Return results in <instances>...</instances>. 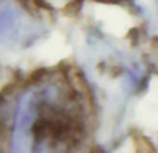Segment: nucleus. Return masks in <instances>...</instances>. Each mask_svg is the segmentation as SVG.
I'll list each match as a JSON object with an SVG mask.
<instances>
[{
  "instance_id": "obj_1",
  "label": "nucleus",
  "mask_w": 158,
  "mask_h": 153,
  "mask_svg": "<svg viewBox=\"0 0 158 153\" xmlns=\"http://www.w3.org/2000/svg\"><path fill=\"white\" fill-rule=\"evenodd\" d=\"M92 103L69 71L47 70L19 89L2 129L0 153H90Z\"/></svg>"
},
{
  "instance_id": "obj_2",
  "label": "nucleus",
  "mask_w": 158,
  "mask_h": 153,
  "mask_svg": "<svg viewBox=\"0 0 158 153\" xmlns=\"http://www.w3.org/2000/svg\"><path fill=\"white\" fill-rule=\"evenodd\" d=\"M22 31V17L8 2H0V41L11 42L18 39Z\"/></svg>"
},
{
  "instance_id": "obj_3",
  "label": "nucleus",
  "mask_w": 158,
  "mask_h": 153,
  "mask_svg": "<svg viewBox=\"0 0 158 153\" xmlns=\"http://www.w3.org/2000/svg\"><path fill=\"white\" fill-rule=\"evenodd\" d=\"M96 2L110 3V4H121V3H126V2H129V0H96Z\"/></svg>"
},
{
  "instance_id": "obj_4",
  "label": "nucleus",
  "mask_w": 158,
  "mask_h": 153,
  "mask_svg": "<svg viewBox=\"0 0 158 153\" xmlns=\"http://www.w3.org/2000/svg\"><path fill=\"white\" fill-rule=\"evenodd\" d=\"M156 2V6H157V11H158V0H154Z\"/></svg>"
}]
</instances>
